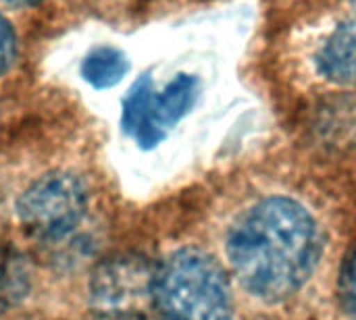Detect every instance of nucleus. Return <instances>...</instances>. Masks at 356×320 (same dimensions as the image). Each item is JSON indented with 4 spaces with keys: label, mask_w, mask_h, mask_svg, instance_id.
<instances>
[{
    "label": "nucleus",
    "mask_w": 356,
    "mask_h": 320,
    "mask_svg": "<svg viewBox=\"0 0 356 320\" xmlns=\"http://www.w3.org/2000/svg\"><path fill=\"white\" fill-rule=\"evenodd\" d=\"M225 250L242 287L252 298L275 304L311 279L323 254V235L305 204L273 196L236 219Z\"/></svg>",
    "instance_id": "nucleus-1"
},
{
    "label": "nucleus",
    "mask_w": 356,
    "mask_h": 320,
    "mask_svg": "<svg viewBox=\"0 0 356 320\" xmlns=\"http://www.w3.org/2000/svg\"><path fill=\"white\" fill-rule=\"evenodd\" d=\"M152 306L159 320H234V294L223 267L184 248L156 267Z\"/></svg>",
    "instance_id": "nucleus-2"
},
{
    "label": "nucleus",
    "mask_w": 356,
    "mask_h": 320,
    "mask_svg": "<svg viewBox=\"0 0 356 320\" xmlns=\"http://www.w3.org/2000/svg\"><path fill=\"white\" fill-rule=\"evenodd\" d=\"M88 190L67 171H50L38 177L17 200V217L27 235L40 242L69 237L86 219Z\"/></svg>",
    "instance_id": "nucleus-3"
},
{
    "label": "nucleus",
    "mask_w": 356,
    "mask_h": 320,
    "mask_svg": "<svg viewBox=\"0 0 356 320\" xmlns=\"http://www.w3.org/2000/svg\"><path fill=\"white\" fill-rule=\"evenodd\" d=\"M156 267L142 256H115L96 267L90 279V304L104 319H134L152 306Z\"/></svg>",
    "instance_id": "nucleus-4"
},
{
    "label": "nucleus",
    "mask_w": 356,
    "mask_h": 320,
    "mask_svg": "<svg viewBox=\"0 0 356 320\" xmlns=\"http://www.w3.org/2000/svg\"><path fill=\"white\" fill-rule=\"evenodd\" d=\"M152 98H154V83L150 75H142L127 92L123 100L121 112V127L127 135H131L140 148L150 150L159 146L167 131L154 123L152 117Z\"/></svg>",
    "instance_id": "nucleus-5"
},
{
    "label": "nucleus",
    "mask_w": 356,
    "mask_h": 320,
    "mask_svg": "<svg viewBox=\"0 0 356 320\" xmlns=\"http://www.w3.org/2000/svg\"><path fill=\"white\" fill-rule=\"evenodd\" d=\"M319 75L336 85L356 83V17L342 21L317 54Z\"/></svg>",
    "instance_id": "nucleus-6"
},
{
    "label": "nucleus",
    "mask_w": 356,
    "mask_h": 320,
    "mask_svg": "<svg viewBox=\"0 0 356 320\" xmlns=\"http://www.w3.org/2000/svg\"><path fill=\"white\" fill-rule=\"evenodd\" d=\"M196 98H198V79L186 73L175 75L165 85L163 92H154V98H152L154 123L167 131L190 112Z\"/></svg>",
    "instance_id": "nucleus-7"
},
{
    "label": "nucleus",
    "mask_w": 356,
    "mask_h": 320,
    "mask_svg": "<svg viewBox=\"0 0 356 320\" xmlns=\"http://www.w3.org/2000/svg\"><path fill=\"white\" fill-rule=\"evenodd\" d=\"M129 71V60L123 50L115 46H98L90 50L79 67L81 79L96 90L117 85Z\"/></svg>",
    "instance_id": "nucleus-8"
},
{
    "label": "nucleus",
    "mask_w": 356,
    "mask_h": 320,
    "mask_svg": "<svg viewBox=\"0 0 356 320\" xmlns=\"http://www.w3.org/2000/svg\"><path fill=\"white\" fill-rule=\"evenodd\" d=\"M31 289L27 258L8 246H0V312L17 306Z\"/></svg>",
    "instance_id": "nucleus-9"
},
{
    "label": "nucleus",
    "mask_w": 356,
    "mask_h": 320,
    "mask_svg": "<svg viewBox=\"0 0 356 320\" xmlns=\"http://www.w3.org/2000/svg\"><path fill=\"white\" fill-rule=\"evenodd\" d=\"M338 296H340V306L342 310L356 320V248L353 254L346 258L342 271H340V281H338Z\"/></svg>",
    "instance_id": "nucleus-10"
},
{
    "label": "nucleus",
    "mask_w": 356,
    "mask_h": 320,
    "mask_svg": "<svg viewBox=\"0 0 356 320\" xmlns=\"http://www.w3.org/2000/svg\"><path fill=\"white\" fill-rule=\"evenodd\" d=\"M17 60V35L10 21L0 12V77L10 71Z\"/></svg>",
    "instance_id": "nucleus-11"
}]
</instances>
